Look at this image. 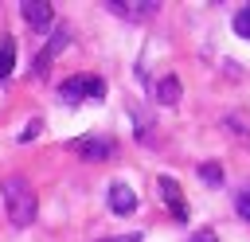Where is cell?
I'll use <instances>...</instances> for the list:
<instances>
[{
	"mask_svg": "<svg viewBox=\"0 0 250 242\" xmlns=\"http://www.w3.org/2000/svg\"><path fill=\"white\" fill-rule=\"evenodd\" d=\"M0 191H4V211H8L12 226H31V219H35V191H31V183L23 176H4Z\"/></svg>",
	"mask_w": 250,
	"mask_h": 242,
	"instance_id": "1",
	"label": "cell"
},
{
	"mask_svg": "<svg viewBox=\"0 0 250 242\" xmlns=\"http://www.w3.org/2000/svg\"><path fill=\"white\" fill-rule=\"evenodd\" d=\"M82 98H105V82H102L98 74H74V78H62V86H59V101L78 105Z\"/></svg>",
	"mask_w": 250,
	"mask_h": 242,
	"instance_id": "2",
	"label": "cell"
},
{
	"mask_svg": "<svg viewBox=\"0 0 250 242\" xmlns=\"http://www.w3.org/2000/svg\"><path fill=\"white\" fill-rule=\"evenodd\" d=\"M105 8H109L113 16H121V20H129V23L152 20V16L160 12V4H156V0H109Z\"/></svg>",
	"mask_w": 250,
	"mask_h": 242,
	"instance_id": "3",
	"label": "cell"
},
{
	"mask_svg": "<svg viewBox=\"0 0 250 242\" xmlns=\"http://www.w3.org/2000/svg\"><path fill=\"white\" fill-rule=\"evenodd\" d=\"M70 152H78L82 160H109L117 152V144H113V137H78V141H70Z\"/></svg>",
	"mask_w": 250,
	"mask_h": 242,
	"instance_id": "4",
	"label": "cell"
},
{
	"mask_svg": "<svg viewBox=\"0 0 250 242\" xmlns=\"http://www.w3.org/2000/svg\"><path fill=\"white\" fill-rule=\"evenodd\" d=\"M20 12H23V20H27L35 31H51V23H55V8H51L47 0H23Z\"/></svg>",
	"mask_w": 250,
	"mask_h": 242,
	"instance_id": "5",
	"label": "cell"
},
{
	"mask_svg": "<svg viewBox=\"0 0 250 242\" xmlns=\"http://www.w3.org/2000/svg\"><path fill=\"white\" fill-rule=\"evenodd\" d=\"M109 211L113 215H133L137 211V191L125 183H109Z\"/></svg>",
	"mask_w": 250,
	"mask_h": 242,
	"instance_id": "6",
	"label": "cell"
},
{
	"mask_svg": "<svg viewBox=\"0 0 250 242\" xmlns=\"http://www.w3.org/2000/svg\"><path fill=\"white\" fill-rule=\"evenodd\" d=\"M152 98H156L160 105H176V101H180V78H176V74L156 78V82H152Z\"/></svg>",
	"mask_w": 250,
	"mask_h": 242,
	"instance_id": "7",
	"label": "cell"
},
{
	"mask_svg": "<svg viewBox=\"0 0 250 242\" xmlns=\"http://www.w3.org/2000/svg\"><path fill=\"white\" fill-rule=\"evenodd\" d=\"M160 195L168 199V207H172V215H176V219H188V207H184V199H180V187H176V180L160 176Z\"/></svg>",
	"mask_w": 250,
	"mask_h": 242,
	"instance_id": "8",
	"label": "cell"
},
{
	"mask_svg": "<svg viewBox=\"0 0 250 242\" xmlns=\"http://www.w3.org/2000/svg\"><path fill=\"white\" fill-rule=\"evenodd\" d=\"M62 47H66V31H59V35H55V39H51V43L43 47V55H39V62H35V74H47L51 59H55V55H59Z\"/></svg>",
	"mask_w": 250,
	"mask_h": 242,
	"instance_id": "9",
	"label": "cell"
},
{
	"mask_svg": "<svg viewBox=\"0 0 250 242\" xmlns=\"http://www.w3.org/2000/svg\"><path fill=\"white\" fill-rule=\"evenodd\" d=\"M199 180H203L207 187H219V183H223V164H215V160H203V164H199Z\"/></svg>",
	"mask_w": 250,
	"mask_h": 242,
	"instance_id": "10",
	"label": "cell"
},
{
	"mask_svg": "<svg viewBox=\"0 0 250 242\" xmlns=\"http://www.w3.org/2000/svg\"><path fill=\"white\" fill-rule=\"evenodd\" d=\"M12 66H16V43L4 39V43H0V82L12 74Z\"/></svg>",
	"mask_w": 250,
	"mask_h": 242,
	"instance_id": "11",
	"label": "cell"
},
{
	"mask_svg": "<svg viewBox=\"0 0 250 242\" xmlns=\"http://www.w3.org/2000/svg\"><path fill=\"white\" fill-rule=\"evenodd\" d=\"M234 35L250 39V4H242V8L234 12Z\"/></svg>",
	"mask_w": 250,
	"mask_h": 242,
	"instance_id": "12",
	"label": "cell"
},
{
	"mask_svg": "<svg viewBox=\"0 0 250 242\" xmlns=\"http://www.w3.org/2000/svg\"><path fill=\"white\" fill-rule=\"evenodd\" d=\"M234 211H238V219L250 222V187H242V191L234 195Z\"/></svg>",
	"mask_w": 250,
	"mask_h": 242,
	"instance_id": "13",
	"label": "cell"
},
{
	"mask_svg": "<svg viewBox=\"0 0 250 242\" xmlns=\"http://www.w3.org/2000/svg\"><path fill=\"white\" fill-rule=\"evenodd\" d=\"M39 129H43V125H39V121H31V125H27V129H23V133H20V141H31V137H35V133H39Z\"/></svg>",
	"mask_w": 250,
	"mask_h": 242,
	"instance_id": "14",
	"label": "cell"
},
{
	"mask_svg": "<svg viewBox=\"0 0 250 242\" xmlns=\"http://www.w3.org/2000/svg\"><path fill=\"white\" fill-rule=\"evenodd\" d=\"M191 242H215V234H211V230H199V234H195Z\"/></svg>",
	"mask_w": 250,
	"mask_h": 242,
	"instance_id": "15",
	"label": "cell"
},
{
	"mask_svg": "<svg viewBox=\"0 0 250 242\" xmlns=\"http://www.w3.org/2000/svg\"><path fill=\"white\" fill-rule=\"evenodd\" d=\"M109 242H141V234H121V238H109Z\"/></svg>",
	"mask_w": 250,
	"mask_h": 242,
	"instance_id": "16",
	"label": "cell"
}]
</instances>
